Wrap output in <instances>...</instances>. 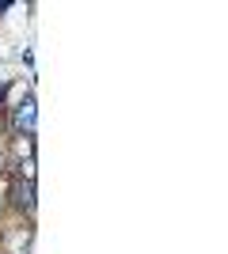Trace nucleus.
<instances>
[{
  "label": "nucleus",
  "instance_id": "1",
  "mask_svg": "<svg viewBox=\"0 0 228 254\" xmlns=\"http://www.w3.org/2000/svg\"><path fill=\"white\" fill-rule=\"evenodd\" d=\"M0 129H4V137H34L38 133V95H34V87H27L23 95L11 99V106L4 110L0 118Z\"/></svg>",
  "mask_w": 228,
  "mask_h": 254
},
{
  "label": "nucleus",
  "instance_id": "4",
  "mask_svg": "<svg viewBox=\"0 0 228 254\" xmlns=\"http://www.w3.org/2000/svg\"><path fill=\"white\" fill-rule=\"evenodd\" d=\"M19 61L27 64V72L34 76V53H31V46H23V50H19Z\"/></svg>",
  "mask_w": 228,
  "mask_h": 254
},
{
  "label": "nucleus",
  "instance_id": "3",
  "mask_svg": "<svg viewBox=\"0 0 228 254\" xmlns=\"http://www.w3.org/2000/svg\"><path fill=\"white\" fill-rule=\"evenodd\" d=\"M11 95H15V80H4V84H0V118H4V110L11 106Z\"/></svg>",
  "mask_w": 228,
  "mask_h": 254
},
{
  "label": "nucleus",
  "instance_id": "5",
  "mask_svg": "<svg viewBox=\"0 0 228 254\" xmlns=\"http://www.w3.org/2000/svg\"><path fill=\"white\" fill-rule=\"evenodd\" d=\"M8 11H15V0H0V19H4Z\"/></svg>",
  "mask_w": 228,
  "mask_h": 254
},
{
  "label": "nucleus",
  "instance_id": "2",
  "mask_svg": "<svg viewBox=\"0 0 228 254\" xmlns=\"http://www.w3.org/2000/svg\"><path fill=\"white\" fill-rule=\"evenodd\" d=\"M4 209L23 216V220H34V209H38V182L23 179V175H11L8 171V190H4Z\"/></svg>",
  "mask_w": 228,
  "mask_h": 254
}]
</instances>
